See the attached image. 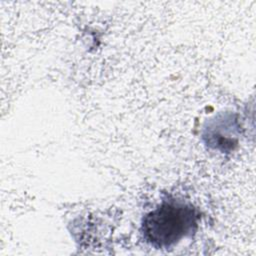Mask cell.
<instances>
[{
	"instance_id": "1",
	"label": "cell",
	"mask_w": 256,
	"mask_h": 256,
	"mask_svg": "<svg viewBox=\"0 0 256 256\" xmlns=\"http://www.w3.org/2000/svg\"><path fill=\"white\" fill-rule=\"evenodd\" d=\"M197 219L196 210L191 205L174 200L163 202L145 216L142 224L144 238L154 247H169L191 234Z\"/></svg>"
}]
</instances>
